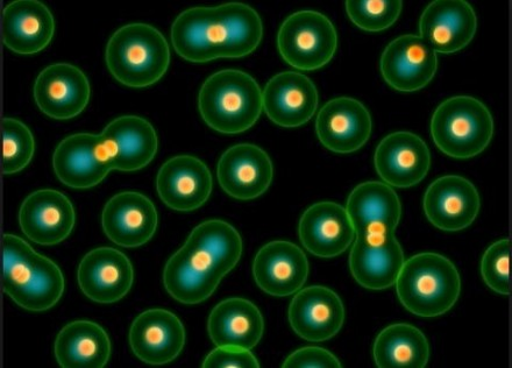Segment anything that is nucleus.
Segmentation results:
<instances>
[{
    "label": "nucleus",
    "instance_id": "obj_1",
    "mask_svg": "<svg viewBox=\"0 0 512 368\" xmlns=\"http://www.w3.org/2000/svg\"><path fill=\"white\" fill-rule=\"evenodd\" d=\"M243 239L234 226L211 219L196 226L186 243L169 258L163 286L174 300L196 306L216 292L243 256Z\"/></svg>",
    "mask_w": 512,
    "mask_h": 368
},
{
    "label": "nucleus",
    "instance_id": "obj_8",
    "mask_svg": "<svg viewBox=\"0 0 512 368\" xmlns=\"http://www.w3.org/2000/svg\"><path fill=\"white\" fill-rule=\"evenodd\" d=\"M277 48L289 66L314 72L329 65L338 49V33L332 21L317 11L291 14L277 34Z\"/></svg>",
    "mask_w": 512,
    "mask_h": 368
},
{
    "label": "nucleus",
    "instance_id": "obj_29",
    "mask_svg": "<svg viewBox=\"0 0 512 368\" xmlns=\"http://www.w3.org/2000/svg\"><path fill=\"white\" fill-rule=\"evenodd\" d=\"M208 332L216 346L252 350L265 334V320L253 302L243 297H231L212 309Z\"/></svg>",
    "mask_w": 512,
    "mask_h": 368
},
{
    "label": "nucleus",
    "instance_id": "obj_27",
    "mask_svg": "<svg viewBox=\"0 0 512 368\" xmlns=\"http://www.w3.org/2000/svg\"><path fill=\"white\" fill-rule=\"evenodd\" d=\"M298 235L304 249L322 259L341 256L355 239L346 208L334 202H318L305 210Z\"/></svg>",
    "mask_w": 512,
    "mask_h": 368
},
{
    "label": "nucleus",
    "instance_id": "obj_30",
    "mask_svg": "<svg viewBox=\"0 0 512 368\" xmlns=\"http://www.w3.org/2000/svg\"><path fill=\"white\" fill-rule=\"evenodd\" d=\"M111 341L101 325L75 321L66 325L56 337V362L63 368H102L111 357Z\"/></svg>",
    "mask_w": 512,
    "mask_h": 368
},
{
    "label": "nucleus",
    "instance_id": "obj_37",
    "mask_svg": "<svg viewBox=\"0 0 512 368\" xmlns=\"http://www.w3.org/2000/svg\"><path fill=\"white\" fill-rule=\"evenodd\" d=\"M343 365L332 352L316 346L297 350L284 360L286 368H339Z\"/></svg>",
    "mask_w": 512,
    "mask_h": 368
},
{
    "label": "nucleus",
    "instance_id": "obj_34",
    "mask_svg": "<svg viewBox=\"0 0 512 368\" xmlns=\"http://www.w3.org/2000/svg\"><path fill=\"white\" fill-rule=\"evenodd\" d=\"M403 2L400 0H359L346 2V12L352 23L366 32H382L400 18Z\"/></svg>",
    "mask_w": 512,
    "mask_h": 368
},
{
    "label": "nucleus",
    "instance_id": "obj_2",
    "mask_svg": "<svg viewBox=\"0 0 512 368\" xmlns=\"http://www.w3.org/2000/svg\"><path fill=\"white\" fill-rule=\"evenodd\" d=\"M170 37L176 54L191 63L240 59L260 46L263 23L243 3L192 7L175 19Z\"/></svg>",
    "mask_w": 512,
    "mask_h": 368
},
{
    "label": "nucleus",
    "instance_id": "obj_23",
    "mask_svg": "<svg viewBox=\"0 0 512 368\" xmlns=\"http://www.w3.org/2000/svg\"><path fill=\"white\" fill-rule=\"evenodd\" d=\"M212 174L201 159L176 155L162 165L156 178L160 200L177 212H192L209 201Z\"/></svg>",
    "mask_w": 512,
    "mask_h": 368
},
{
    "label": "nucleus",
    "instance_id": "obj_28",
    "mask_svg": "<svg viewBox=\"0 0 512 368\" xmlns=\"http://www.w3.org/2000/svg\"><path fill=\"white\" fill-rule=\"evenodd\" d=\"M54 33L53 14L38 0H17L3 11V42L13 53L38 54L51 44Z\"/></svg>",
    "mask_w": 512,
    "mask_h": 368
},
{
    "label": "nucleus",
    "instance_id": "obj_9",
    "mask_svg": "<svg viewBox=\"0 0 512 368\" xmlns=\"http://www.w3.org/2000/svg\"><path fill=\"white\" fill-rule=\"evenodd\" d=\"M346 211L355 239L369 246H381L394 239L402 217V203L388 184L368 181L348 196Z\"/></svg>",
    "mask_w": 512,
    "mask_h": 368
},
{
    "label": "nucleus",
    "instance_id": "obj_3",
    "mask_svg": "<svg viewBox=\"0 0 512 368\" xmlns=\"http://www.w3.org/2000/svg\"><path fill=\"white\" fill-rule=\"evenodd\" d=\"M2 283L17 306L33 313L54 308L66 287L61 268L14 235L3 237Z\"/></svg>",
    "mask_w": 512,
    "mask_h": 368
},
{
    "label": "nucleus",
    "instance_id": "obj_6",
    "mask_svg": "<svg viewBox=\"0 0 512 368\" xmlns=\"http://www.w3.org/2000/svg\"><path fill=\"white\" fill-rule=\"evenodd\" d=\"M106 67L115 80L128 88H147L168 72L170 47L165 35L148 24L120 27L108 42Z\"/></svg>",
    "mask_w": 512,
    "mask_h": 368
},
{
    "label": "nucleus",
    "instance_id": "obj_19",
    "mask_svg": "<svg viewBox=\"0 0 512 368\" xmlns=\"http://www.w3.org/2000/svg\"><path fill=\"white\" fill-rule=\"evenodd\" d=\"M73 203L61 191L41 189L25 198L19 211L20 229L31 242L52 246L66 240L74 230Z\"/></svg>",
    "mask_w": 512,
    "mask_h": 368
},
{
    "label": "nucleus",
    "instance_id": "obj_18",
    "mask_svg": "<svg viewBox=\"0 0 512 368\" xmlns=\"http://www.w3.org/2000/svg\"><path fill=\"white\" fill-rule=\"evenodd\" d=\"M78 286L92 302L113 304L130 293L134 283L131 260L112 247H98L85 254L78 266Z\"/></svg>",
    "mask_w": 512,
    "mask_h": 368
},
{
    "label": "nucleus",
    "instance_id": "obj_14",
    "mask_svg": "<svg viewBox=\"0 0 512 368\" xmlns=\"http://www.w3.org/2000/svg\"><path fill=\"white\" fill-rule=\"evenodd\" d=\"M371 113L358 99L338 97L319 110L317 137L326 150L351 154L364 147L372 136Z\"/></svg>",
    "mask_w": 512,
    "mask_h": 368
},
{
    "label": "nucleus",
    "instance_id": "obj_25",
    "mask_svg": "<svg viewBox=\"0 0 512 368\" xmlns=\"http://www.w3.org/2000/svg\"><path fill=\"white\" fill-rule=\"evenodd\" d=\"M478 17L465 0H436L424 10L419 32L437 54H454L473 41Z\"/></svg>",
    "mask_w": 512,
    "mask_h": 368
},
{
    "label": "nucleus",
    "instance_id": "obj_13",
    "mask_svg": "<svg viewBox=\"0 0 512 368\" xmlns=\"http://www.w3.org/2000/svg\"><path fill=\"white\" fill-rule=\"evenodd\" d=\"M34 101L42 113L55 120H70L87 108L91 87L87 75L70 63H55L37 77Z\"/></svg>",
    "mask_w": 512,
    "mask_h": 368
},
{
    "label": "nucleus",
    "instance_id": "obj_31",
    "mask_svg": "<svg viewBox=\"0 0 512 368\" xmlns=\"http://www.w3.org/2000/svg\"><path fill=\"white\" fill-rule=\"evenodd\" d=\"M404 261V252L396 237L381 246H369L355 239L348 264L361 287L384 290L395 286Z\"/></svg>",
    "mask_w": 512,
    "mask_h": 368
},
{
    "label": "nucleus",
    "instance_id": "obj_11",
    "mask_svg": "<svg viewBox=\"0 0 512 368\" xmlns=\"http://www.w3.org/2000/svg\"><path fill=\"white\" fill-rule=\"evenodd\" d=\"M423 209L428 221L438 230L460 232L478 218L481 198L471 181L460 175H445L426 190Z\"/></svg>",
    "mask_w": 512,
    "mask_h": 368
},
{
    "label": "nucleus",
    "instance_id": "obj_26",
    "mask_svg": "<svg viewBox=\"0 0 512 368\" xmlns=\"http://www.w3.org/2000/svg\"><path fill=\"white\" fill-rule=\"evenodd\" d=\"M101 136L113 171H141L158 153V134L145 118L123 116L113 119Z\"/></svg>",
    "mask_w": 512,
    "mask_h": 368
},
{
    "label": "nucleus",
    "instance_id": "obj_10",
    "mask_svg": "<svg viewBox=\"0 0 512 368\" xmlns=\"http://www.w3.org/2000/svg\"><path fill=\"white\" fill-rule=\"evenodd\" d=\"M56 178L73 189H90L113 171L101 134L76 133L63 139L53 155Z\"/></svg>",
    "mask_w": 512,
    "mask_h": 368
},
{
    "label": "nucleus",
    "instance_id": "obj_12",
    "mask_svg": "<svg viewBox=\"0 0 512 368\" xmlns=\"http://www.w3.org/2000/svg\"><path fill=\"white\" fill-rule=\"evenodd\" d=\"M380 68L388 86L400 92H416L435 79L437 53L419 35H401L384 49Z\"/></svg>",
    "mask_w": 512,
    "mask_h": 368
},
{
    "label": "nucleus",
    "instance_id": "obj_24",
    "mask_svg": "<svg viewBox=\"0 0 512 368\" xmlns=\"http://www.w3.org/2000/svg\"><path fill=\"white\" fill-rule=\"evenodd\" d=\"M262 101L270 122L283 129H297L315 116L319 95L308 76L284 72L269 80L262 91Z\"/></svg>",
    "mask_w": 512,
    "mask_h": 368
},
{
    "label": "nucleus",
    "instance_id": "obj_22",
    "mask_svg": "<svg viewBox=\"0 0 512 368\" xmlns=\"http://www.w3.org/2000/svg\"><path fill=\"white\" fill-rule=\"evenodd\" d=\"M159 216L154 203L137 191H124L105 204L102 226L112 243L125 249H137L152 240L158 230Z\"/></svg>",
    "mask_w": 512,
    "mask_h": 368
},
{
    "label": "nucleus",
    "instance_id": "obj_32",
    "mask_svg": "<svg viewBox=\"0 0 512 368\" xmlns=\"http://www.w3.org/2000/svg\"><path fill=\"white\" fill-rule=\"evenodd\" d=\"M373 355L380 368H423L430 360V344L414 325L391 324L376 337Z\"/></svg>",
    "mask_w": 512,
    "mask_h": 368
},
{
    "label": "nucleus",
    "instance_id": "obj_36",
    "mask_svg": "<svg viewBox=\"0 0 512 368\" xmlns=\"http://www.w3.org/2000/svg\"><path fill=\"white\" fill-rule=\"evenodd\" d=\"M205 368H258L260 364L251 350L238 346H217L205 358Z\"/></svg>",
    "mask_w": 512,
    "mask_h": 368
},
{
    "label": "nucleus",
    "instance_id": "obj_5",
    "mask_svg": "<svg viewBox=\"0 0 512 368\" xmlns=\"http://www.w3.org/2000/svg\"><path fill=\"white\" fill-rule=\"evenodd\" d=\"M198 110L213 131L244 133L252 129L261 116L262 90L243 70H220L208 77L199 90Z\"/></svg>",
    "mask_w": 512,
    "mask_h": 368
},
{
    "label": "nucleus",
    "instance_id": "obj_17",
    "mask_svg": "<svg viewBox=\"0 0 512 368\" xmlns=\"http://www.w3.org/2000/svg\"><path fill=\"white\" fill-rule=\"evenodd\" d=\"M289 323L298 337L312 343L330 341L345 322L340 296L324 286L302 288L291 300Z\"/></svg>",
    "mask_w": 512,
    "mask_h": 368
},
{
    "label": "nucleus",
    "instance_id": "obj_33",
    "mask_svg": "<svg viewBox=\"0 0 512 368\" xmlns=\"http://www.w3.org/2000/svg\"><path fill=\"white\" fill-rule=\"evenodd\" d=\"M3 174L14 175L31 164L35 153V140L30 129L19 119L4 118Z\"/></svg>",
    "mask_w": 512,
    "mask_h": 368
},
{
    "label": "nucleus",
    "instance_id": "obj_4",
    "mask_svg": "<svg viewBox=\"0 0 512 368\" xmlns=\"http://www.w3.org/2000/svg\"><path fill=\"white\" fill-rule=\"evenodd\" d=\"M395 285L402 306L425 318L445 315L461 294L458 268L442 254L432 252L405 260Z\"/></svg>",
    "mask_w": 512,
    "mask_h": 368
},
{
    "label": "nucleus",
    "instance_id": "obj_15",
    "mask_svg": "<svg viewBox=\"0 0 512 368\" xmlns=\"http://www.w3.org/2000/svg\"><path fill=\"white\" fill-rule=\"evenodd\" d=\"M128 341L140 362L166 365L181 355L186 345V329L172 311L149 309L133 321Z\"/></svg>",
    "mask_w": 512,
    "mask_h": 368
},
{
    "label": "nucleus",
    "instance_id": "obj_7",
    "mask_svg": "<svg viewBox=\"0 0 512 368\" xmlns=\"http://www.w3.org/2000/svg\"><path fill=\"white\" fill-rule=\"evenodd\" d=\"M431 137L438 150L458 160L478 157L492 143L494 119L480 99L455 96L433 113Z\"/></svg>",
    "mask_w": 512,
    "mask_h": 368
},
{
    "label": "nucleus",
    "instance_id": "obj_35",
    "mask_svg": "<svg viewBox=\"0 0 512 368\" xmlns=\"http://www.w3.org/2000/svg\"><path fill=\"white\" fill-rule=\"evenodd\" d=\"M510 259L511 242L501 239L488 247L481 260L483 281L493 292L503 296L511 294Z\"/></svg>",
    "mask_w": 512,
    "mask_h": 368
},
{
    "label": "nucleus",
    "instance_id": "obj_16",
    "mask_svg": "<svg viewBox=\"0 0 512 368\" xmlns=\"http://www.w3.org/2000/svg\"><path fill=\"white\" fill-rule=\"evenodd\" d=\"M375 171L390 187L411 188L421 183L431 167V153L425 141L407 131L383 138L374 155Z\"/></svg>",
    "mask_w": 512,
    "mask_h": 368
},
{
    "label": "nucleus",
    "instance_id": "obj_21",
    "mask_svg": "<svg viewBox=\"0 0 512 368\" xmlns=\"http://www.w3.org/2000/svg\"><path fill=\"white\" fill-rule=\"evenodd\" d=\"M217 178L225 193L239 201H252L266 194L274 179L273 161L253 144H238L220 157Z\"/></svg>",
    "mask_w": 512,
    "mask_h": 368
},
{
    "label": "nucleus",
    "instance_id": "obj_20",
    "mask_svg": "<svg viewBox=\"0 0 512 368\" xmlns=\"http://www.w3.org/2000/svg\"><path fill=\"white\" fill-rule=\"evenodd\" d=\"M310 273L307 256L288 240H274L262 246L253 261V278L269 296L295 295L304 287Z\"/></svg>",
    "mask_w": 512,
    "mask_h": 368
}]
</instances>
